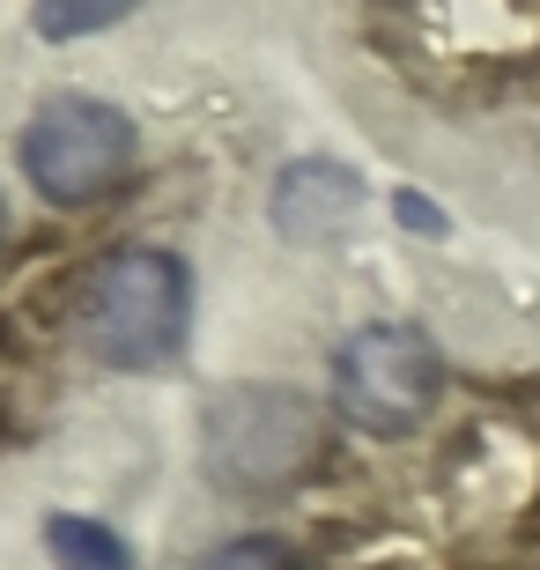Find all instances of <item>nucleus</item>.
I'll return each instance as SVG.
<instances>
[{
  "instance_id": "obj_1",
  "label": "nucleus",
  "mask_w": 540,
  "mask_h": 570,
  "mask_svg": "<svg viewBox=\"0 0 540 570\" xmlns=\"http://www.w3.org/2000/svg\"><path fill=\"white\" fill-rule=\"evenodd\" d=\"M186 267L164 245H126L82 289V348L105 371H156L186 341Z\"/></svg>"
},
{
  "instance_id": "obj_2",
  "label": "nucleus",
  "mask_w": 540,
  "mask_h": 570,
  "mask_svg": "<svg viewBox=\"0 0 540 570\" xmlns=\"http://www.w3.org/2000/svg\"><path fill=\"white\" fill-rule=\"evenodd\" d=\"M318 460V415L289 385H223L200 415V466L229 497H267Z\"/></svg>"
},
{
  "instance_id": "obj_3",
  "label": "nucleus",
  "mask_w": 540,
  "mask_h": 570,
  "mask_svg": "<svg viewBox=\"0 0 540 570\" xmlns=\"http://www.w3.org/2000/svg\"><path fill=\"white\" fill-rule=\"evenodd\" d=\"M134 119L105 97H52L30 111L22 127V178L52 200V208H89L134 170Z\"/></svg>"
},
{
  "instance_id": "obj_4",
  "label": "nucleus",
  "mask_w": 540,
  "mask_h": 570,
  "mask_svg": "<svg viewBox=\"0 0 540 570\" xmlns=\"http://www.w3.org/2000/svg\"><path fill=\"white\" fill-rule=\"evenodd\" d=\"M444 393V356L422 326H355L333 348V407L371 438H400Z\"/></svg>"
},
{
  "instance_id": "obj_5",
  "label": "nucleus",
  "mask_w": 540,
  "mask_h": 570,
  "mask_svg": "<svg viewBox=\"0 0 540 570\" xmlns=\"http://www.w3.org/2000/svg\"><path fill=\"white\" fill-rule=\"evenodd\" d=\"M363 208V178L348 164H326V156H304L274 178V230L289 245H318L333 237L348 215Z\"/></svg>"
},
{
  "instance_id": "obj_6",
  "label": "nucleus",
  "mask_w": 540,
  "mask_h": 570,
  "mask_svg": "<svg viewBox=\"0 0 540 570\" xmlns=\"http://www.w3.org/2000/svg\"><path fill=\"white\" fill-rule=\"evenodd\" d=\"M45 549H52L60 570H134V549H126L119 533L105 519H75V511L45 519Z\"/></svg>"
},
{
  "instance_id": "obj_7",
  "label": "nucleus",
  "mask_w": 540,
  "mask_h": 570,
  "mask_svg": "<svg viewBox=\"0 0 540 570\" xmlns=\"http://www.w3.org/2000/svg\"><path fill=\"white\" fill-rule=\"evenodd\" d=\"M134 8H141V0H38V8H30V30H38L45 45H75V38H97V30L126 22Z\"/></svg>"
},
{
  "instance_id": "obj_8",
  "label": "nucleus",
  "mask_w": 540,
  "mask_h": 570,
  "mask_svg": "<svg viewBox=\"0 0 540 570\" xmlns=\"http://www.w3.org/2000/svg\"><path fill=\"white\" fill-rule=\"evenodd\" d=\"M193 570H296V556L282 549V541H267V533H252V541H223V549H208Z\"/></svg>"
},
{
  "instance_id": "obj_9",
  "label": "nucleus",
  "mask_w": 540,
  "mask_h": 570,
  "mask_svg": "<svg viewBox=\"0 0 540 570\" xmlns=\"http://www.w3.org/2000/svg\"><path fill=\"white\" fill-rule=\"evenodd\" d=\"M393 215H400V223H408V230H444V215H436L430 208V200H422V193H400V200H393Z\"/></svg>"
},
{
  "instance_id": "obj_10",
  "label": "nucleus",
  "mask_w": 540,
  "mask_h": 570,
  "mask_svg": "<svg viewBox=\"0 0 540 570\" xmlns=\"http://www.w3.org/2000/svg\"><path fill=\"white\" fill-rule=\"evenodd\" d=\"M0 237H8V200H0Z\"/></svg>"
}]
</instances>
